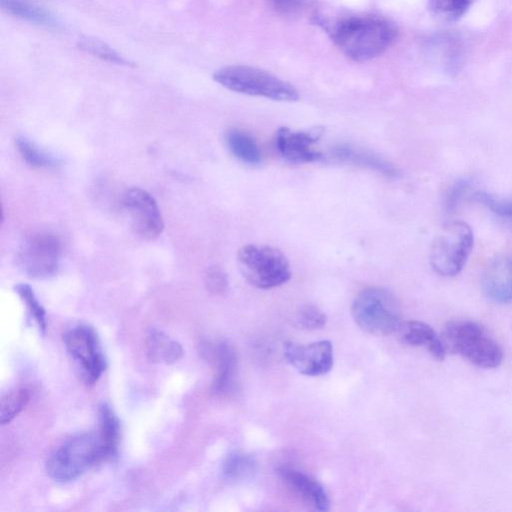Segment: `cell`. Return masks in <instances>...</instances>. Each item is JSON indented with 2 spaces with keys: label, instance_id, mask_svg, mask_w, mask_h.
I'll return each mask as SVG.
<instances>
[{
  "label": "cell",
  "instance_id": "1f68e13d",
  "mask_svg": "<svg viewBox=\"0 0 512 512\" xmlns=\"http://www.w3.org/2000/svg\"><path fill=\"white\" fill-rule=\"evenodd\" d=\"M276 10L290 13L303 8L309 0H267Z\"/></svg>",
  "mask_w": 512,
  "mask_h": 512
},
{
  "label": "cell",
  "instance_id": "d4e9b609",
  "mask_svg": "<svg viewBox=\"0 0 512 512\" xmlns=\"http://www.w3.org/2000/svg\"><path fill=\"white\" fill-rule=\"evenodd\" d=\"M255 469V462L250 455L232 452L224 460L222 472L225 478L239 480L248 477Z\"/></svg>",
  "mask_w": 512,
  "mask_h": 512
},
{
  "label": "cell",
  "instance_id": "9a60e30c",
  "mask_svg": "<svg viewBox=\"0 0 512 512\" xmlns=\"http://www.w3.org/2000/svg\"><path fill=\"white\" fill-rule=\"evenodd\" d=\"M402 342L411 346L425 347L428 352L437 360H443L446 348L442 338L434 329L421 321L411 320L401 322L397 330Z\"/></svg>",
  "mask_w": 512,
  "mask_h": 512
},
{
  "label": "cell",
  "instance_id": "7a4b0ae2",
  "mask_svg": "<svg viewBox=\"0 0 512 512\" xmlns=\"http://www.w3.org/2000/svg\"><path fill=\"white\" fill-rule=\"evenodd\" d=\"M111 459L99 431L73 436L55 449L46 461V472L55 481H74L96 464Z\"/></svg>",
  "mask_w": 512,
  "mask_h": 512
},
{
  "label": "cell",
  "instance_id": "7402d4cb",
  "mask_svg": "<svg viewBox=\"0 0 512 512\" xmlns=\"http://www.w3.org/2000/svg\"><path fill=\"white\" fill-rule=\"evenodd\" d=\"M476 0H428L430 13L446 23L459 20Z\"/></svg>",
  "mask_w": 512,
  "mask_h": 512
},
{
  "label": "cell",
  "instance_id": "4316f807",
  "mask_svg": "<svg viewBox=\"0 0 512 512\" xmlns=\"http://www.w3.org/2000/svg\"><path fill=\"white\" fill-rule=\"evenodd\" d=\"M78 47L102 60L118 65H127V60L105 42L91 37H83L78 41Z\"/></svg>",
  "mask_w": 512,
  "mask_h": 512
},
{
  "label": "cell",
  "instance_id": "f546056e",
  "mask_svg": "<svg viewBox=\"0 0 512 512\" xmlns=\"http://www.w3.org/2000/svg\"><path fill=\"white\" fill-rule=\"evenodd\" d=\"M204 282L207 290L213 294H223L228 288V277L223 269L211 266L206 270Z\"/></svg>",
  "mask_w": 512,
  "mask_h": 512
},
{
  "label": "cell",
  "instance_id": "e0dca14e",
  "mask_svg": "<svg viewBox=\"0 0 512 512\" xmlns=\"http://www.w3.org/2000/svg\"><path fill=\"white\" fill-rule=\"evenodd\" d=\"M334 157L342 162L366 167L388 177H396L398 169L382 156L350 144H338L333 149Z\"/></svg>",
  "mask_w": 512,
  "mask_h": 512
},
{
  "label": "cell",
  "instance_id": "f1b7e54d",
  "mask_svg": "<svg viewBox=\"0 0 512 512\" xmlns=\"http://www.w3.org/2000/svg\"><path fill=\"white\" fill-rule=\"evenodd\" d=\"M295 322L303 329L316 330L325 326L327 317L319 307L305 304L296 313Z\"/></svg>",
  "mask_w": 512,
  "mask_h": 512
},
{
  "label": "cell",
  "instance_id": "d6986e66",
  "mask_svg": "<svg viewBox=\"0 0 512 512\" xmlns=\"http://www.w3.org/2000/svg\"><path fill=\"white\" fill-rule=\"evenodd\" d=\"M225 139L229 150L237 159L249 165L260 163L259 146L250 133L233 128L227 131Z\"/></svg>",
  "mask_w": 512,
  "mask_h": 512
},
{
  "label": "cell",
  "instance_id": "5b68a950",
  "mask_svg": "<svg viewBox=\"0 0 512 512\" xmlns=\"http://www.w3.org/2000/svg\"><path fill=\"white\" fill-rule=\"evenodd\" d=\"M213 79L228 90L275 101H296L297 90L277 76L251 66L231 65L217 70Z\"/></svg>",
  "mask_w": 512,
  "mask_h": 512
},
{
  "label": "cell",
  "instance_id": "ffe728a7",
  "mask_svg": "<svg viewBox=\"0 0 512 512\" xmlns=\"http://www.w3.org/2000/svg\"><path fill=\"white\" fill-rule=\"evenodd\" d=\"M98 431L102 436L110 457H115L120 442V422L113 409L107 403H102L99 407Z\"/></svg>",
  "mask_w": 512,
  "mask_h": 512
},
{
  "label": "cell",
  "instance_id": "5bb4252c",
  "mask_svg": "<svg viewBox=\"0 0 512 512\" xmlns=\"http://www.w3.org/2000/svg\"><path fill=\"white\" fill-rule=\"evenodd\" d=\"M277 473L285 485L315 510L327 511L329 498L323 486L314 478L303 472L282 466Z\"/></svg>",
  "mask_w": 512,
  "mask_h": 512
},
{
  "label": "cell",
  "instance_id": "ac0fdd59",
  "mask_svg": "<svg viewBox=\"0 0 512 512\" xmlns=\"http://www.w3.org/2000/svg\"><path fill=\"white\" fill-rule=\"evenodd\" d=\"M146 347L149 359L157 363L172 364L184 354L179 342L158 330H152L148 334Z\"/></svg>",
  "mask_w": 512,
  "mask_h": 512
},
{
  "label": "cell",
  "instance_id": "2e32d148",
  "mask_svg": "<svg viewBox=\"0 0 512 512\" xmlns=\"http://www.w3.org/2000/svg\"><path fill=\"white\" fill-rule=\"evenodd\" d=\"M209 351L216 367L212 390L216 394L228 393L233 388L236 377V352L227 341L217 342Z\"/></svg>",
  "mask_w": 512,
  "mask_h": 512
},
{
  "label": "cell",
  "instance_id": "52a82bcc",
  "mask_svg": "<svg viewBox=\"0 0 512 512\" xmlns=\"http://www.w3.org/2000/svg\"><path fill=\"white\" fill-rule=\"evenodd\" d=\"M471 227L464 221L455 220L445 224L434 238L429 262L436 273L455 276L464 267L473 247Z\"/></svg>",
  "mask_w": 512,
  "mask_h": 512
},
{
  "label": "cell",
  "instance_id": "7c38bea8",
  "mask_svg": "<svg viewBox=\"0 0 512 512\" xmlns=\"http://www.w3.org/2000/svg\"><path fill=\"white\" fill-rule=\"evenodd\" d=\"M320 131H293L281 127L275 136V145L279 154L292 163H311L321 158V153L314 148Z\"/></svg>",
  "mask_w": 512,
  "mask_h": 512
},
{
  "label": "cell",
  "instance_id": "484cf974",
  "mask_svg": "<svg viewBox=\"0 0 512 512\" xmlns=\"http://www.w3.org/2000/svg\"><path fill=\"white\" fill-rule=\"evenodd\" d=\"M473 200L488 208L496 217L512 228V198H499L485 191H476Z\"/></svg>",
  "mask_w": 512,
  "mask_h": 512
},
{
  "label": "cell",
  "instance_id": "6da1fadb",
  "mask_svg": "<svg viewBox=\"0 0 512 512\" xmlns=\"http://www.w3.org/2000/svg\"><path fill=\"white\" fill-rule=\"evenodd\" d=\"M331 37L345 56L361 62L384 53L395 41L397 28L382 16L351 15L336 22Z\"/></svg>",
  "mask_w": 512,
  "mask_h": 512
},
{
  "label": "cell",
  "instance_id": "44dd1931",
  "mask_svg": "<svg viewBox=\"0 0 512 512\" xmlns=\"http://www.w3.org/2000/svg\"><path fill=\"white\" fill-rule=\"evenodd\" d=\"M1 7L8 13L42 25H54L55 19L46 10L22 0H0Z\"/></svg>",
  "mask_w": 512,
  "mask_h": 512
},
{
  "label": "cell",
  "instance_id": "8992f818",
  "mask_svg": "<svg viewBox=\"0 0 512 512\" xmlns=\"http://www.w3.org/2000/svg\"><path fill=\"white\" fill-rule=\"evenodd\" d=\"M237 264L246 281L259 289L278 287L291 278L287 257L272 246L247 244L240 247Z\"/></svg>",
  "mask_w": 512,
  "mask_h": 512
},
{
  "label": "cell",
  "instance_id": "603a6c76",
  "mask_svg": "<svg viewBox=\"0 0 512 512\" xmlns=\"http://www.w3.org/2000/svg\"><path fill=\"white\" fill-rule=\"evenodd\" d=\"M17 149L26 163L36 168L54 167L57 160L24 136L16 138Z\"/></svg>",
  "mask_w": 512,
  "mask_h": 512
},
{
  "label": "cell",
  "instance_id": "8fae6325",
  "mask_svg": "<svg viewBox=\"0 0 512 512\" xmlns=\"http://www.w3.org/2000/svg\"><path fill=\"white\" fill-rule=\"evenodd\" d=\"M284 356L299 373L306 376L323 375L333 367V346L328 340L308 344L285 342Z\"/></svg>",
  "mask_w": 512,
  "mask_h": 512
},
{
  "label": "cell",
  "instance_id": "4dcf8cb0",
  "mask_svg": "<svg viewBox=\"0 0 512 512\" xmlns=\"http://www.w3.org/2000/svg\"><path fill=\"white\" fill-rule=\"evenodd\" d=\"M470 187V182L466 179L455 181L447 190L444 205L447 211L452 212L463 199Z\"/></svg>",
  "mask_w": 512,
  "mask_h": 512
},
{
  "label": "cell",
  "instance_id": "ba28073f",
  "mask_svg": "<svg viewBox=\"0 0 512 512\" xmlns=\"http://www.w3.org/2000/svg\"><path fill=\"white\" fill-rule=\"evenodd\" d=\"M60 238L50 232H34L20 245L17 260L22 271L33 278L53 275L62 256Z\"/></svg>",
  "mask_w": 512,
  "mask_h": 512
},
{
  "label": "cell",
  "instance_id": "4fadbf2b",
  "mask_svg": "<svg viewBox=\"0 0 512 512\" xmlns=\"http://www.w3.org/2000/svg\"><path fill=\"white\" fill-rule=\"evenodd\" d=\"M481 289L492 302L512 301V254L498 255L487 263L481 276Z\"/></svg>",
  "mask_w": 512,
  "mask_h": 512
},
{
  "label": "cell",
  "instance_id": "277c9868",
  "mask_svg": "<svg viewBox=\"0 0 512 512\" xmlns=\"http://www.w3.org/2000/svg\"><path fill=\"white\" fill-rule=\"evenodd\" d=\"M442 341L446 349L462 355L478 367L492 369L502 362L499 345L477 322L455 320L447 323Z\"/></svg>",
  "mask_w": 512,
  "mask_h": 512
},
{
  "label": "cell",
  "instance_id": "30bf717a",
  "mask_svg": "<svg viewBox=\"0 0 512 512\" xmlns=\"http://www.w3.org/2000/svg\"><path fill=\"white\" fill-rule=\"evenodd\" d=\"M132 230L145 240L157 238L164 229L160 209L155 199L144 189L132 187L121 198Z\"/></svg>",
  "mask_w": 512,
  "mask_h": 512
},
{
  "label": "cell",
  "instance_id": "9c48e42d",
  "mask_svg": "<svg viewBox=\"0 0 512 512\" xmlns=\"http://www.w3.org/2000/svg\"><path fill=\"white\" fill-rule=\"evenodd\" d=\"M66 350L81 370L86 383H95L107 367L95 330L86 324L68 329L63 337Z\"/></svg>",
  "mask_w": 512,
  "mask_h": 512
},
{
  "label": "cell",
  "instance_id": "83f0119b",
  "mask_svg": "<svg viewBox=\"0 0 512 512\" xmlns=\"http://www.w3.org/2000/svg\"><path fill=\"white\" fill-rule=\"evenodd\" d=\"M15 291L25 304L30 316L39 327V330L44 332L46 330V312L37 299L33 289L28 284L19 283L15 286Z\"/></svg>",
  "mask_w": 512,
  "mask_h": 512
},
{
  "label": "cell",
  "instance_id": "3957f363",
  "mask_svg": "<svg viewBox=\"0 0 512 512\" xmlns=\"http://www.w3.org/2000/svg\"><path fill=\"white\" fill-rule=\"evenodd\" d=\"M351 313L355 323L365 332L387 336L397 332L401 310L395 294L384 287H368L353 299Z\"/></svg>",
  "mask_w": 512,
  "mask_h": 512
},
{
  "label": "cell",
  "instance_id": "cb8c5ba5",
  "mask_svg": "<svg viewBox=\"0 0 512 512\" xmlns=\"http://www.w3.org/2000/svg\"><path fill=\"white\" fill-rule=\"evenodd\" d=\"M29 399V391L25 388L15 389L4 394L0 400L1 424L10 423L26 407Z\"/></svg>",
  "mask_w": 512,
  "mask_h": 512
}]
</instances>
